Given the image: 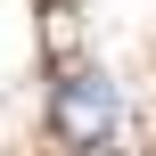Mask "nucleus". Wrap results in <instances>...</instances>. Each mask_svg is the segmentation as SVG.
<instances>
[{
  "label": "nucleus",
  "instance_id": "nucleus-1",
  "mask_svg": "<svg viewBox=\"0 0 156 156\" xmlns=\"http://www.w3.org/2000/svg\"><path fill=\"white\" fill-rule=\"evenodd\" d=\"M49 123H58V140L66 148H99L107 132H115V82L107 74H66L58 82V99H49Z\"/></svg>",
  "mask_w": 156,
  "mask_h": 156
}]
</instances>
